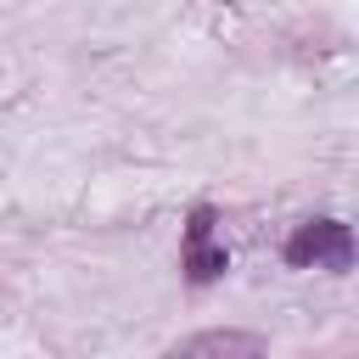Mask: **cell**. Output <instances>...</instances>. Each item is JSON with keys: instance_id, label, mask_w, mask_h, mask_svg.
Returning a JSON list of instances; mask_svg holds the SVG:
<instances>
[{"instance_id": "obj_1", "label": "cell", "mask_w": 359, "mask_h": 359, "mask_svg": "<svg viewBox=\"0 0 359 359\" xmlns=\"http://www.w3.org/2000/svg\"><path fill=\"white\" fill-rule=\"evenodd\" d=\"M353 224H342V219H331V213H320V219H303L292 236H286V247H280V258L292 264V269H331V275H342V269H353Z\"/></svg>"}, {"instance_id": "obj_2", "label": "cell", "mask_w": 359, "mask_h": 359, "mask_svg": "<svg viewBox=\"0 0 359 359\" xmlns=\"http://www.w3.org/2000/svg\"><path fill=\"white\" fill-rule=\"evenodd\" d=\"M180 269H185V280H191V286H213V280H224L230 252H224V241H219V213H213V202H196V208L185 213Z\"/></svg>"}, {"instance_id": "obj_3", "label": "cell", "mask_w": 359, "mask_h": 359, "mask_svg": "<svg viewBox=\"0 0 359 359\" xmlns=\"http://www.w3.org/2000/svg\"><path fill=\"white\" fill-rule=\"evenodd\" d=\"M269 337L258 331H196V337H180L174 353H264Z\"/></svg>"}]
</instances>
